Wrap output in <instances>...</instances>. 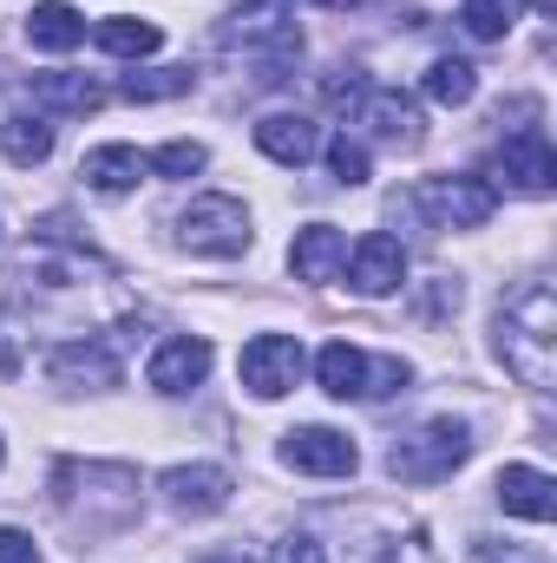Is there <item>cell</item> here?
<instances>
[{"instance_id":"17","label":"cell","mask_w":557,"mask_h":563,"mask_svg":"<svg viewBox=\"0 0 557 563\" xmlns=\"http://www.w3.org/2000/svg\"><path fill=\"white\" fill-rule=\"evenodd\" d=\"M79 177H86L92 190H106V197H125V190L144 177V157L132 151V144H99V151H86Z\"/></svg>"},{"instance_id":"15","label":"cell","mask_w":557,"mask_h":563,"mask_svg":"<svg viewBox=\"0 0 557 563\" xmlns=\"http://www.w3.org/2000/svg\"><path fill=\"white\" fill-rule=\"evenodd\" d=\"M26 40H33L40 53H73V46L86 40V13H79L73 0H33V13H26Z\"/></svg>"},{"instance_id":"25","label":"cell","mask_w":557,"mask_h":563,"mask_svg":"<svg viewBox=\"0 0 557 563\" xmlns=\"http://www.w3.org/2000/svg\"><path fill=\"white\" fill-rule=\"evenodd\" d=\"M459 20H466L472 40H505V26H512V0H466Z\"/></svg>"},{"instance_id":"20","label":"cell","mask_w":557,"mask_h":563,"mask_svg":"<svg viewBox=\"0 0 557 563\" xmlns=\"http://www.w3.org/2000/svg\"><path fill=\"white\" fill-rule=\"evenodd\" d=\"M315 380H321V394L354 400V394H361V380H368V354H361V347H348V341H328V347L315 354Z\"/></svg>"},{"instance_id":"28","label":"cell","mask_w":557,"mask_h":563,"mask_svg":"<svg viewBox=\"0 0 557 563\" xmlns=\"http://www.w3.org/2000/svg\"><path fill=\"white\" fill-rule=\"evenodd\" d=\"M0 563H40V544L26 531H0Z\"/></svg>"},{"instance_id":"18","label":"cell","mask_w":557,"mask_h":563,"mask_svg":"<svg viewBox=\"0 0 557 563\" xmlns=\"http://www.w3.org/2000/svg\"><path fill=\"white\" fill-rule=\"evenodd\" d=\"M33 106L86 119V112H99V106H106V92H99L92 79H79V73H40V79H33Z\"/></svg>"},{"instance_id":"30","label":"cell","mask_w":557,"mask_h":563,"mask_svg":"<svg viewBox=\"0 0 557 563\" xmlns=\"http://www.w3.org/2000/svg\"><path fill=\"white\" fill-rule=\"evenodd\" d=\"M387 563H433V558H426V544H401Z\"/></svg>"},{"instance_id":"14","label":"cell","mask_w":557,"mask_h":563,"mask_svg":"<svg viewBox=\"0 0 557 563\" xmlns=\"http://www.w3.org/2000/svg\"><path fill=\"white\" fill-rule=\"evenodd\" d=\"M46 374H53L59 387H119V361H112V347H99V341L59 347V354L46 361Z\"/></svg>"},{"instance_id":"22","label":"cell","mask_w":557,"mask_h":563,"mask_svg":"<svg viewBox=\"0 0 557 563\" xmlns=\"http://www.w3.org/2000/svg\"><path fill=\"white\" fill-rule=\"evenodd\" d=\"M472 92H479V66H472V59H433V66H426V99H439V106H472Z\"/></svg>"},{"instance_id":"19","label":"cell","mask_w":557,"mask_h":563,"mask_svg":"<svg viewBox=\"0 0 557 563\" xmlns=\"http://www.w3.org/2000/svg\"><path fill=\"white\" fill-rule=\"evenodd\" d=\"M0 151H7V164L33 170V164L53 157V125H46L40 112H7V125H0Z\"/></svg>"},{"instance_id":"8","label":"cell","mask_w":557,"mask_h":563,"mask_svg":"<svg viewBox=\"0 0 557 563\" xmlns=\"http://www.w3.org/2000/svg\"><path fill=\"white\" fill-rule=\"evenodd\" d=\"M157 485H164V498H171L177 511H190V518H210V511L230 505V472H223V465H171Z\"/></svg>"},{"instance_id":"7","label":"cell","mask_w":557,"mask_h":563,"mask_svg":"<svg viewBox=\"0 0 557 563\" xmlns=\"http://www.w3.org/2000/svg\"><path fill=\"white\" fill-rule=\"evenodd\" d=\"M499 170H505L512 190H525V197H551V184H557L551 139H545L538 125H518V132L505 139V151H499Z\"/></svg>"},{"instance_id":"11","label":"cell","mask_w":557,"mask_h":563,"mask_svg":"<svg viewBox=\"0 0 557 563\" xmlns=\"http://www.w3.org/2000/svg\"><path fill=\"white\" fill-rule=\"evenodd\" d=\"M499 505H505L512 518L551 525V518H557V485H551V472H538V465H505V472H499Z\"/></svg>"},{"instance_id":"12","label":"cell","mask_w":557,"mask_h":563,"mask_svg":"<svg viewBox=\"0 0 557 563\" xmlns=\"http://www.w3.org/2000/svg\"><path fill=\"white\" fill-rule=\"evenodd\" d=\"M361 125H368L381 144H401V151H414V144H419L414 99H407V92H394V86H374V92L361 99Z\"/></svg>"},{"instance_id":"3","label":"cell","mask_w":557,"mask_h":563,"mask_svg":"<svg viewBox=\"0 0 557 563\" xmlns=\"http://www.w3.org/2000/svg\"><path fill=\"white\" fill-rule=\"evenodd\" d=\"M177 236H184V250H197V256H243V250H250V217H243L237 197H197V203L177 217Z\"/></svg>"},{"instance_id":"1","label":"cell","mask_w":557,"mask_h":563,"mask_svg":"<svg viewBox=\"0 0 557 563\" xmlns=\"http://www.w3.org/2000/svg\"><path fill=\"white\" fill-rule=\"evenodd\" d=\"M551 334H557L551 288H545V282H532V288L499 314V347H505V361H512V374H518V380H532V387H545V380H551Z\"/></svg>"},{"instance_id":"21","label":"cell","mask_w":557,"mask_h":563,"mask_svg":"<svg viewBox=\"0 0 557 563\" xmlns=\"http://www.w3.org/2000/svg\"><path fill=\"white\" fill-rule=\"evenodd\" d=\"M106 53H119V59H144V53H157L164 46V33L151 26V20H132V13H119V20H99V33H92Z\"/></svg>"},{"instance_id":"4","label":"cell","mask_w":557,"mask_h":563,"mask_svg":"<svg viewBox=\"0 0 557 563\" xmlns=\"http://www.w3.org/2000/svg\"><path fill=\"white\" fill-rule=\"evenodd\" d=\"M414 203L433 217V230H479L492 217V190L479 177H426Z\"/></svg>"},{"instance_id":"29","label":"cell","mask_w":557,"mask_h":563,"mask_svg":"<svg viewBox=\"0 0 557 563\" xmlns=\"http://www.w3.org/2000/svg\"><path fill=\"white\" fill-rule=\"evenodd\" d=\"M270 563H321V544H308V538H288V544H276V558Z\"/></svg>"},{"instance_id":"27","label":"cell","mask_w":557,"mask_h":563,"mask_svg":"<svg viewBox=\"0 0 557 563\" xmlns=\"http://www.w3.org/2000/svg\"><path fill=\"white\" fill-rule=\"evenodd\" d=\"M328 164H335V177H341V184H368V151H361L354 139L328 144Z\"/></svg>"},{"instance_id":"16","label":"cell","mask_w":557,"mask_h":563,"mask_svg":"<svg viewBox=\"0 0 557 563\" xmlns=\"http://www.w3.org/2000/svg\"><path fill=\"white\" fill-rule=\"evenodd\" d=\"M256 144H263V157H276L288 170H302L315 151H321V132L308 125V119H288V112H270L263 125H256Z\"/></svg>"},{"instance_id":"9","label":"cell","mask_w":557,"mask_h":563,"mask_svg":"<svg viewBox=\"0 0 557 563\" xmlns=\"http://www.w3.org/2000/svg\"><path fill=\"white\" fill-rule=\"evenodd\" d=\"M204 374H210V341L204 334H177L151 354V387L157 394H190Z\"/></svg>"},{"instance_id":"5","label":"cell","mask_w":557,"mask_h":563,"mask_svg":"<svg viewBox=\"0 0 557 563\" xmlns=\"http://www.w3.org/2000/svg\"><path fill=\"white\" fill-rule=\"evenodd\" d=\"M302 341H288V334H256L250 347H243V387L256 394V400H282L295 380H302Z\"/></svg>"},{"instance_id":"32","label":"cell","mask_w":557,"mask_h":563,"mask_svg":"<svg viewBox=\"0 0 557 563\" xmlns=\"http://www.w3.org/2000/svg\"><path fill=\"white\" fill-rule=\"evenodd\" d=\"M532 7H538V13H557V0H532Z\"/></svg>"},{"instance_id":"10","label":"cell","mask_w":557,"mask_h":563,"mask_svg":"<svg viewBox=\"0 0 557 563\" xmlns=\"http://www.w3.org/2000/svg\"><path fill=\"white\" fill-rule=\"evenodd\" d=\"M401 282H407V250H401V236L368 230V236L354 243V288H361V295H387V288H401Z\"/></svg>"},{"instance_id":"13","label":"cell","mask_w":557,"mask_h":563,"mask_svg":"<svg viewBox=\"0 0 557 563\" xmlns=\"http://www.w3.org/2000/svg\"><path fill=\"white\" fill-rule=\"evenodd\" d=\"M348 263V236L335 230V223H308V230H295V243H288V269L302 282H335V269Z\"/></svg>"},{"instance_id":"26","label":"cell","mask_w":557,"mask_h":563,"mask_svg":"<svg viewBox=\"0 0 557 563\" xmlns=\"http://www.w3.org/2000/svg\"><path fill=\"white\" fill-rule=\"evenodd\" d=\"M407 387V361H368V380H361V400H381V394H401Z\"/></svg>"},{"instance_id":"6","label":"cell","mask_w":557,"mask_h":563,"mask_svg":"<svg viewBox=\"0 0 557 563\" xmlns=\"http://www.w3.org/2000/svg\"><path fill=\"white\" fill-rule=\"evenodd\" d=\"M282 465L315 472V478H348L354 472V439L335 432V426H295L282 439Z\"/></svg>"},{"instance_id":"23","label":"cell","mask_w":557,"mask_h":563,"mask_svg":"<svg viewBox=\"0 0 557 563\" xmlns=\"http://www.w3.org/2000/svg\"><path fill=\"white\" fill-rule=\"evenodd\" d=\"M204 144H190V139H171V144H157L151 157H144V170H157V177H197L204 170Z\"/></svg>"},{"instance_id":"31","label":"cell","mask_w":557,"mask_h":563,"mask_svg":"<svg viewBox=\"0 0 557 563\" xmlns=\"http://www.w3.org/2000/svg\"><path fill=\"white\" fill-rule=\"evenodd\" d=\"M315 7H335V13H341V7H361V0H315Z\"/></svg>"},{"instance_id":"2","label":"cell","mask_w":557,"mask_h":563,"mask_svg":"<svg viewBox=\"0 0 557 563\" xmlns=\"http://www.w3.org/2000/svg\"><path fill=\"white\" fill-rule=\"evenodd\" d=\"M466 452H472V439H466L459 420H426L414 439H401V445L387 452V465H394V478H407V485H439V478H452V472L466 465Z\"/></svg>"},{"instance_id":"24","label":"cell","mask_w":557,"mask_h":563,"mask_svg":"<svg viewBox=\"0 0 557 563\" xmlns=\"http://www.w3.org/2000/svg\"><path fill=\"white\" fill-rule=\"evenodd\" d=\"M177 92H190V66H157L125 79V99H177Z\"/></svg>"}]
</instances>
